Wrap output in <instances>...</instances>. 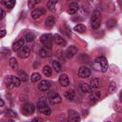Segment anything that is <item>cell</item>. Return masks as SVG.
Listing matches in <instances>:
<instances>
[{"mask_svg": "<svg viewBox=\"0 0 122 122\" xmlns=\"http://www.w3.org/2000/svg\"><path fill=\"white\" fill-rule=\"evenodd\" d=\"M37 107H38V111L40 112L45 113L46 115H50L51 114V109L48 106L47 98L45 96H41L40 97V99L38 101V104H37Z\"/></svg>", "mask_w": 122, "mask_h": 122, "instance_id": "obj_1", "label": "cell"}, {"mask_svg": "<svg viewBox=\"0 0 122 122\" xmlns=\"http://www.w3.org/2000/svg\"><path fill=\"white\" fill-rule=\"evenodd\" d=\"M100 25H101V13L99 12V10H94L91 18V27L96 30L99 28Z\"/></svg>", "mask_w": 122, "mask_h": 122, "instance_id": "obj_2", "label": "cell"}, {"mask_svg": "<svg viewBox=\"0 0 122 122\" xmlns=\"http://www.w3.org/2000/svg\"><path fill=\"white\" fill-rule=\"evenodd\" d=\"M52 41H53V37H52V34H51V33L42 34L41 37H40V42L43 45H45V47H48V48L51 47Z\"/></svg>", "mask_w": 122, "mask_h": 122, "instance_id": "obj_3", "label": "cell"}, {"mask_svg": "<svg viewBox=\"0 0 122 122\" xmlns=\"http://www.w3.org/2000/svg\"><path fill=\"white\" fill-rule=\"evenodd\" d=\"M34 110H35V107H34L33 104H31V103H27V104H25V105L22 107L21 112H23L24 115L29 116V115H31V114L34 112Z\"/></svg>", "mask_w": 122, "mask_h": 122, "instance_id": "obj_4", "label": "cell"}, {"mask_svg": "<svg viewBox=\"0 0 122 122\" xmlns=\"http://www.w3.org/2000/svg\"><path fill=\"white\" fill-rule=\"evenodd\" d=\"M48 98H49L50 103L52 104V105H53V104H58V103L61 102V96H60L57 92H50Z\"/></svg>", "mask_w": 122, "mask_h": 122, "instance_id": "obj_5", "label": "cell"}, {"mask_svg": "<svg viewBox=\"0 0 122 122\" xmlns=\"http://www.w3.org/2000/svg\"><path fill=\"white\" fill-rule=\"evenodd\" d=\"M91 75V70L86 67V66H82L79 68L78 70V76L80 78H88Z\"/></svg>", "mask_w": 122, "mask_h": 122, "instance_id": "obj_6", "label": "cell"}, {"mask_svg": "<svg viewBox=\"0 0 122 122\" xmlns=\"http://www.w3.org/2000/svg\"><path fill=\"white\" fill-rule=\"evenodd\" d=\"M30 54V49L28 46H24L17 51V56L20 58H27Z\"/></svg>", "mask_w": 122, "mask_h": 122, "instance_id": "obj_7", "label": "cell"}, {"mask_svg": "<svg viewBox=\"0 0 122 122\" xmlns=\"http://www.w3.org/2000/svg\"><path fill=\"white\" fill-rule=\"evenodd\" d=\"M97 62L99 63V66L101 68V71L102 72H106L108 70V61L104 56H99L96 58Z\"/></svg>", "mask_w": 122, "mask_h": 122, "instance_id": "obj_8", "label": "cell"}, {"mask_svg": "<svg viewBox=\"0 0 122 122\" xmlns=\"http://www.w3.org/2000/svg\"><path fill=\"white\" fill-rule=\"evenodd\" d=\"M45 13H46V9L45 8H37V9H35V10H32L31 17L33 19H38L39 17H41Z\"/></svg>", "mask_w": 122, "mask_h": 122, "instance_id": "obj_9", "label": "cell"}, {"mask_svg": "<svg viewBox=\"0 0 122 122\" xmlns=\"http://www.w3.org/2000/svg\"><path fill=\"white\" fill-rule=\"evenodd\" d=\"M51 86V82L50 80H42L38 84V90L40 92H46L48 91Z\"/></svg>", "mask_w": 122, "mask_h": 122, "instance_id": "obj_10", "label": "cell"}, {"mask_svg": "<svg viewBox=\"0 0 122 122\" xmlns=\"http://www.w3.org/2000/svg\"><path fill=\"white\" fill-rule=\"evenodd\" d=\"M69 122H80V115L76 111L69 112Z\"/></svg>", "mask_w": 122, "mask_h": 122, "instance_id": "obj_11", "label": "cell"}, {"mask_svg": "<svg viewBox=\"0 0 122 122\" xmlns=\"http://www.w3.org/2000/svg\"><path fill=\"white\" fill-rule=\"evenodd\" d=\"M24 44H25V40H24L23 38H20V39H18L17 41H15V42L13 43V45H12V50H13L14 51H18L20 49H22V48L24 47Z\"/></svg>", "mask_w": 122, "mask_h": 122, "instance_id": "obj_12", "label": "cell"}, {"mask_svg": "<svg viewBox=\"0 0 122 122\" xmlns=\"http://www.w3.org/2000/svg\"><path fill=\"white\" fill-rule=\"evenodd\" d=\"M78 9H79L78 3H76V2H71V3L69 4L68 12H69L70 14H74V13H76V11L78 10Z\"/></svg>", "mask_w": 122, "mask_h": 122, "instance_id": "obj_13", "label": "cell"}, {"mask_svg": "<svg viewBox=\"0 0 122 122\" xmlns=\"http://www.w3.org/2000/svg\"><path fill=\"white\" fill-rule=\"evenodd\" d=\"M77 52V48L75 46H70L67 50H66V56L68 58H71L72 56H74Z\"/></svg>", "mask_w": 122, "mask_h": 122, "instance_id": "obj_14", "label": "cell"}, {"mask_svg": "<svg viewBox=\"0 0 122 122\" xmlns=\"http://www.w3.org/2000/svg\"><path fill=\"white\" fill-rule=\"evenodd\" d=\"M52 37H53L54 42H55L58 46H61V47L66 46V41H65V40H64V38H62V37H61V35H59L58 33L53 34V35H52Z\"/></svg>", "mask_w": 122, "mask_h": 122, "instance_id": "obj_15", "label": "cell"}, {"mask_svg": "<svg viewBox=\"0 0 122 122\" xmlns=\"http://www.w3.org/2000/svg\"><path fill=\"white\" fill-rule=\"evenodd\" d=\"M58 81H59V84H60L61 86H63V87H67V86H69V84H70V80H69L68 75H67V74H64V73L59 76Z\"/></svg>", "mask_w": 122, "mask_h": 122, "instance_id": "obj_16", "label": "cell"}, {"mask_svg": "<svg viewBox=\"0 0 122 122\" xmlns=\"http://www.w3.org/2000/svg\"><path fill=\"white\" fill-rule=\"evenodd\" d=\"M51 54V48H48V47H44L42 48L40 51H39V56L42 57V58H45V57H48Z\"/></svg>", "mask_w": 122, "mask_h": 122, "instance_id": "obj_17", "label": "cell"}, {"mask_svg": "<svg viewBox=\"0 0 122 122\" xmlns=\"http://www.w3.org/2000/svg\"><path fill=\"white\" fill-rule=\"evenodd\" d=\"M100 99V92H92V94L90 95V103L94 104Z\"/></svg>", "mask_w": 122, "mask_h": 122, "instance_id": "obj_18", "label": "cell"}, {"mask_svg": "<svg viewBox=\"0 0 122 122\" xmlns=\"http://www.w3.org/2000/svg\"><path fill=\"white\" fill-rule=\"evenodd\" d=\"M79 89H80L81 92H92V87H91L89 84H87V83H81V84L79 85Z\"/></svg>", "mask_w": 122, "mask_h": 122, "instance_id": "obj_19", "label": "cell"}, {"mask_svg": "<svg viewBox=\"0 0 122 122\" xmlns=\"http://www.w3.org/2000/svg\"><path fill=\"white\" fill-rule=\"evenodd\" d=\"M54 24H55V20H54L53 16H49V17L46 19V21H45V26H46V28H48V29L52 28V27L54 26Z\"/></svg>", "mask_w": 122, "mask_h": 122, "instance_id": "obj_20", "label": "cell"}, {"mask_svg": "<svg viewBox=\"0 0 122 122\" xmlns=\"http://www.w3.org/2000/svg\"><path fill=\"white\" fill-rule=\"evenodd\" d=\"M17 77L19 78V80L21 81V82H26V81H28V79H29V76H28V74L24 71H18V73H17Z\"/></svg>", "mask_w": 122, "mask_h": 122, "instance_id": "obj_21", "label": "cell"}, {"mask_svg": "<svg viewBox=\"0 0 122 122\" xmlns=\"http://www.w3.org/2000/svg\"><path fill=\"white\" fill-rule=\"evenodd\" d=\"M64 96H65V97H66L68 100L71 101V100H73V99L75 98V92H74L73 90L67 91V92L64 93Z\"/></svg>", "mask_w": 122, "mask_h": 122, "instance_id": "obj_22", "label": "cell"}, {"mask_svg": "<svg viewBox=\"0 0 122 122\" xmlns=\"http://www.w3.org/2000/svg\"><path fill=\"white\" fill-rule=\"evenodd\" d=\"M35 36H36V34H35L33 31H29V32L26 33V35H25V39H24V40L27 41V42H31V41L34 40Z\"/></svg>", "mask_w": 122, "mask_h": 122, "instance_id": "obj_23", "label": "cell"}, {"mask_svg": "<svg viewBox=\"0 0 122 122\" xmlns=\"http://www.w3.org/2000/svg\"><path fill=\"white\" fill-rule=\"evenodd\" d=\"M57 4V1L56 0H50L48 1L47 3V8L49 9V10L51 11H54L55 10V6Z\"/></svg>", "mask_w": 122, "mask_h": 122, "instance_id": "obj_24", "label": "cell"}, {"mask_svg": "<svg viewBox=\"0 0 122 122\" xmlns=\"http://www.w3.org/2000/svg\"><path fill=\"white\" fill-rule=\"evenodd\" d=\"M89 85L92 87V89H97L100 86V80L98 78H92Z\"/></svg>", "mask_w": 122, "mask_h": 122, "instance_id": "obj_25", "label": "cell"}, {"mask_svg": "<svg viewBox=\"0 0 122 122\" xmlns=\"http://www.w3.org/2000/svg\"><path fill=\"white\" fill-rule=\"evenodd\" d=\"M10 67L11 70H14V71L18 70V63H17V61L14 57H11L10 59Z\"/></svg>", "mask_w": 122, "mask_h": 122, "instance_id": "obj_26", "label": "cell"}, {"mask_svg": "<svg viewBox=\"0 0 122 122\" xmlns=\"http://www.w3.org/2000/svg\"><path fill=\"white\" fill-rule=\"evenodd\" d=\"M5 84H6V87H7L8 89H12V88H14L13 83H12L11 75H9V76L6 77V79H5Z\"/></svg>", "mask_w": 122, "mask_h": 122, "instance_id": "obj_27", "label": "cell"}, {"mask_svg": "<svg viewBox=\"0 0 122 122\" xmlns=\"http://www.w3.org/2000/svg\"><path fill=\"white\" fill-rule=\"evenodd\" d=\"M51 65H52V68H53V70L55 71H57V72H59V71H61V64L58 62V61H56V60H53L52 62H51Z\"/></svg>", "mask_w": 122, "mask_h": 122, "instance_id": "obj_28", "label": "cell"}, {"mask_svg": "<svg viewBox=\"0 0 122 122\" xmlns=\"http://www.w3.org/2000/svg\"><path fill=\"white\" fill-rule=\"evenodd\" d=\"M43 73L46 75V76H51L52 74V69L50 67V66H44L43 68Z\"/></svg>", "mask_w": 122, "mask_h": 122, "instance_id": "obj_29", "label": "cell"}, {"mask_svg": "<svg viewBox=\"0 0 122 122\" xmlns=\"http://www.w3.org/2000/svg\"><path fill=\"white\" fill-rule=\"evenodd\" d=\"M74 30L79 32V33H83V32L86 31V27L83 24H78V25H76L74 27Z\"/></svg>", "mask_w": 122, "mask_h": 122, "instance_id": "obj_30", "label": "cell"}, {"mask_svg": "<svg viewBox=\"0 0 122 122\" xmlns=\"http://www.w3.org/2000/svg\"><path fill=\"white\" fill-rule=\"evenodd\" d=\"M2 4L3 5H5L7 8H9V9H11V8H13V6L15 5V1L14 0H4V1H2Z\"/></svg>", "mask_w": 122, "mask_h": 122, "instance_id": "obj_31", "label": "cell"}, {"mask_svg": "<svg viewBox=\"0 0 122 122\" xmlns=\"http://www.w3.org/2000/svg\"><path fill=\"white\" fill-rule=\"evenodd\" d=\"M40 79H41V75H40L38 72H33V73L31 74V76H30V81L33 82V83L38 82Z\"/></svg>", "mask_w": 122, "mask_h": 122, "instance_id": "obj_32", "label": "cell"}, {"mask_svg": "<svg viewBox=\"0 0 122 122\" xmlns=\"http://www.w3.org/2000/svg\"><path fill=\"white\" fill-rule=\"evenodd\" d=\"M0 53H1L3 56H10V53H11V51H10V49H8V48L3 47V48L0 49Z\"/></svg>", "mask_w": 122, "mask_h": 122, "instance_id": "obj_33", "label": "cell"}, {"mask_svg": "<svg viewBox=\"0 0 122 122\" xmlns=\"http://www.w3.org/2000/svg\"><path fill=\"white\" fill-rule=\"evenodd\" d=\"M5 114L8 117H17V113L11 110H6L5 111Z\"/></svg>", "mask_w": 122, "mask_h": 122, "instance_id": "obj_34", "label": "cell"}, {"mask_svg": "<svg viewBox=\"0 0 122 122\" xmlns=\"http://www.w3.org/2000/svg\"><path fill=\"white\" fill-rule=\"evenodd\" d=\"M11 78H12L13 86H14V87H19L20 84H21V81L19 80V78H18L17 76H14V75H11Z\"/></svg>", "mask_w": 122, "mask_h": 122, "instance_id": "obj_35", "label": "cell"}, {"mask_svg": "<svg viewBox=\"0 0 122 122\" xmlns=\"http://www.w3.org/2000/svg\"><path fill=\"white\" fill-rule=\"evenodd\" d=\"M115 25H116V21H115L114 19H111V20H109V21L107 22V27H108L109 29L113 28Z\"/></svg>", "mask_w": 122, "mask_h": 122, "instance_id": "obj_36", "label": "cell"}, {"mask_svg": "<svg viewBox=\"0 0 122 122\" xmlns=\"http://www.w3.org/2000/svg\"><path fill=\"white\" fill-rule=\"evenodd\" d=\"M115 88H116L115 83L114 82H111V84H110V92H113L115 91Z\"/></svg>", "mask_w": 122, "mask_h": 122, "instance_id": "obj_37", "label": "cell"}, {"mask_svg": "<svg viewBox=\"0 0 122 122\" xmlns=\"http://www.w3.org/2000/svg\"><path fill=\"white\" fill-rule=\"evenodd\" d=\"M38 3H40V0H37V1H32V0H30V1H29L28 2V4H29V6L31 8V7H33L35 4H38Z\"/></svg>", "mask_w": 122, "mask_h": 122, "instance_id": "obj_38", "label": "cell"}, {"mask_svg": "<svg viewBox=\"0 0 122 122\" xmlns=\"http://www.w3.org/2000/svg\"><path fill=\"white\" fill-rule=\"evenodd\" d=\"M64 27L66 28V30H65L66 34H67L68 36H71V29H70V27H68L67 25H64Z\"/></svg>", "mask_w": 122, "mask_h": 122, "instance_id": "obj_39", "label": "cell"}, {"mask_svg": "<svg viewBox=\"0 0 122 122\" xmlns=\"http://www.w3.org/2000/svg\"><path fill=\"white\" fill-rule=\"evenodd\" d=\"M31 122H44V120H43L42 117L37 116V117H34V118L31 120Z\"/></svg>", "mask_w": 122, "mask_h": 122, "instance_id": "obj_40", "label": "cell"}, {"mask_svg": "<svg viewBox=\"0 0 122 122\" xmlns=\"http://www.w3.org/2000/svg\"><path fill=\"white\" fill-rule=\"evenodd\" d=\"M5 15H6V12L4 11V10L0 9V20H2L5 17Z\"/></svg>", "mask_w": 122, "mask_h": 122, "instance_id": "obj_41", "label": "cell"}, {"mask_svg": "<svg viewBox=\"0 0 122 122\" xmlns=\"http://www.w3.org/2000/svg\"><path fill=\"white\" fill-rule=\"evenodd\" d=\"M6 33H7V32H6V30H0V38L4 37V36L6 35Z\"/></svg>", "mask_w": 122, "mask_h": 122, "instance_id": "obj_42", "label": "cell"}, {"mask_svg": "<svg viewBox=\"0 0 122 122\" xmlns=\"http://www.w3.org/2000/svg\"><path fill=\"white\" fill-rule=\"evenodd\" d=\"M2 122H15V121L12 119H6V120H3Z\"/></svg>", "mask_w": 122, "mask_h": 122, "instance_id": "obj_43", "label": "cell"}, {"mask_svg": "<svg viewBox=\"0 0 122 122\" xmlns=\"http://www.w3.org/2000/svg\"><path fill=\"white\" fill-rule=\"evenodd\" d=\"M4 106V101L2 99H0V107H3Z\"/></svg>", "mask_w": 122, "mask_h": 122, "instance_id": "obj_44", "label": "cell"}, {"mask_svg": "<svg viewBox=\"0 0 122 122\" xmlns=\"http://www.w3.org/2000/svg\"><path fill=\"white\" fill-rule=\"evenodd\" d=\"M108 122H110V121H108Z\"/></svg>", "mask_w": 122, "mask_h": 122, "instance_id": "obj_45", "label": "cell"}]
</instances>
